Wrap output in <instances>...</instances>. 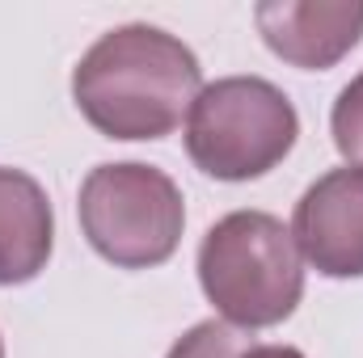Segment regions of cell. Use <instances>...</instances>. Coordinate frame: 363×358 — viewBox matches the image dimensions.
Segmentation results:
<instances>
[{
    "instance_id": "6da1fadb",
    "label": "cell",
    "mask_w": 363,
    "mask_h": 358,
    "mask_svg": "<svg viewBox=\"0 0 363 358\" xmlns=\"http://www.w3.org/2000/svg\"><path fill=\"white\" fill-rule=\"evenodd\" d=\"M203 93L194 51L161 25L101 34L72 72V101L106 139H165Z\"/></svg>"
},
{
    "instance_id": "7a4b0ae2",
    "label": "cell",
    "mask_w": 363,
    "mask_h": 358,
    "mask_svg": "<svg viewBox=\"0 0 363 358\" xmlns=\"http://www.w3.org/2000/svg\"><path fill=\"white\" fill-rule=\"evenodd\" d=\"M199 282L228 325L254 333L296 312L304 295V258L283 219L233 211L216 219L199 245Z\"/></svg>"
},
{
    "instance_id": "3957f363",
    "label": "cell",
    "mask_w": 363,
    "mask_h": 358,
    "mask_svg": "<svg viewBox=\"0 0 363 358\" xmlns=\"http://www.w3.org/2000/svg\"><path fill=\"white\" fill-rule=\"evenodd\" d=\"M300 114L262 76H224L203 85L186 114V152L216 181H254L296 148Z\"/></svg>"
},
{
    "instance_id": "277c9868",
    "label": "cell",
    "mask_w": 363,
    "mask_h": 358,
    "mask_svg": "<svg viewBox=\"0 0 363 358\" xmlns=\"http://www.w3.org/2000/svg\"><path fill=\"white\" fill-rule=\"evenodd\" d=\"M81 232L118 270H152L178 253L186 202L178 181L157 165H97L81 181Z\"/></svg>"
},
{
    "instance_id": "5b68a950",
    "label": "cell",
    "mask_w": 363,
    "mask_h": 358,
    "mask_svg": "<svg viewBox=\"0 0 363 358\" xmlns=\"http://www.w3.org/2000/svg\"><path fill=\"white\" fill-rule=\"evenodd\" d=\"M296 249L325 278H363V169H330L296 202Z\"/></svg>"
},
{
    "instance_id": "8992f818",
    "label": "cell",
    "mask_w": 363,
    "mask_h": 358,
    "mask_svg": "<svg viewBox=\"0 0 363 358\" xmlns=\"http://www.w3.org/2000/svg\"><path fill=\"white\" fill-rule=\"evenodd\" d=\"M254 21L274 55L304 72L334 68L363 38L359 0H262Z\"/></svg>"
},
{
    "instance_id": "52a82bcc",
    "label": "cell",
    "mask_w": 363,
    "mask_h": 358,
    "mask_svg": "<svg viewBox=\"0 0 363 358\" xmlns=\"http://www.w3.org/2000/svg\"><path fill=\"white\" fill-rule=\"evenodd\" d=\"M55 215L51 198L21 169L0 165V287H21L51 262Z\"/></svg>"
},
{
    "instance_id": "ba28073f",
    "label": "cell",
    "mask_w": 363,
    "mask_h": 358,
    "mask_svg": "<svg viewBox=\"0 0 363 358\" xmlns=\"http://www.w3.org/2000/svg\"><path fill=\"white\" fill-rule=\"evenodd\" d=\"M254 346V337L228 321H199L190 333H182L165 358H241Z\"/></svg>"
},
{
    "instance_id": "9c48e42d",
    "label": "cell",
    "mask_w": 363,
    "mask_h": 358,
    "mask_svg": "<svg viewBox=\"0 0 363 358\" xmlns=\"http://www.w3.org/2000/svg\"><path fill=\"white\" fill-rule=\"evenodd\" d=\"M330 135H334V148L363 169V72L338 93L330 110Z\"/></svg>"
},
{
    "instance_id": "30bf717a",
    "label": "cell",
    "mask_w": 363,
    "mask_h": 358,
    "mask_svg": "<svg viewBox=\"0 0 363 358\" xmlns=\"http://www.w3.org/2000/svg\"><path fill=\"white\" fill-rule=\"evenodd\" d=\"M241 358H304V354H300L296 346H258V342H254Z\"/></svg>"
},
{
    "instance_id": "8fae6325",
    "label": "cell",
    "mask_w": 363,
    "mask_h": 358,
    "mask_svg": "<svg viewBox=\"0 0 363 358\" xmlns=\"http://www.w3.org/2000/svg\"><path fill=\"white\" fill-rule=\"evenodd\" d=\"M0 358H4V342H0Z\"/></svg>"
}]
</instances>
